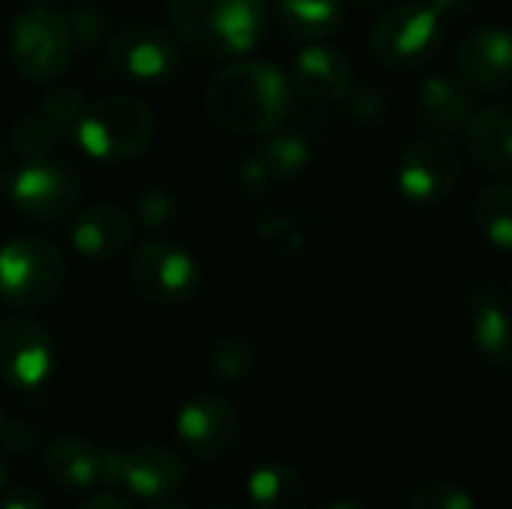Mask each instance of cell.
<instances>
[{
  "label": "cell",
  "instance_id": "7402d4cb",
  "mask_svg": "<svg viewBox=\"0 0 512 509\" xmlns=\"http://www.w3.org/2000/svg\"><path fill=\"white\" fill-rule=\"evenodd\" d=\"M276 24L294 42H327L345 24V0H276Z\"/></svg>",
  "mask_w": 512,
  "mask_h": 509
},
{
  "label": "cell",
  "instance_id": "cb8c5ba5",
  "mask_svg": "<svg viewBox=\"0 0 512 509\" xmlns=\"http://www.w3.org/2000/svg\"><path fill=\"white\" fill-rule=\"evenodd\" d=\"M480 234L501 252H512V180L486 186L474 201Z\"/></svg>",
  "mask_w": 512,
  "mask_h": 509
},
{
  "label": "cell",
  "instance_id": "f1b7e54d",
  "mask_svg": "<svg viewBox=\"0 0 512 509\" xmlns=\"http://www.w3.org/2000/svg\"><path fill=\"white\" fill-rule=\"evenodd\" d=\"M408 509H477L468 489L450 480H426L411 489Z\"/></svg>",
  "mask_w": 512,
  "mask_h": 509
},
{
  "label": "cell",
  "instance_id": "e0dca14e",
  "mask_svg": "<svg viewBox=\"0 0 512 509\" xmlns=\"http://www.w3.org/2000/svg\"><path fill=\"white\" fill-rule=\"evenodd\" d=\"M312 162V147L303 135L282 132L267 138L261 147H255L243 165H240V180L249 192L261 195L270 186H282L297 180Z\"/></svg>",
  "mask_w": 512,
  "mask_h": 509
},
{
  "label": "cell",
  "instance_id": "74e56055",
  "mask_svg": "<svg viewBox=\"0 0 512 509\" xmlns=\"http://www.w3.org/2000/svg\"><path fill=\"white\" fill-rule=\"evenodd\" d=\"M324 509H366V507H360V504H351V501H336V504H327Z\"/></svg>",
  "mask_w": 512,
  "mask_h": 509
},
{
  "label": "cell",
  "instance_id": "60d3db41",
  "mask_svg": "<svg viewBox=\"0 0 512 509\" xmlns=\"http://www.w3.org/2000/svg\"><path fill=\"white\" fill-rule=\"evenodd\" d=\"M510 303H512V279H510Z\"/></svg>",
  "mask_w": 512,
  "mask_h": 509
},
{
  "label": "cell",
  "instance_id": "8d00e7d4",
  "mask_svg": "<svg viewBox=\"0 0 512 509\" xmlns=\"http://www.w3.org/2000/svg\"><path fill=\"white\" fill-rule=\"evenodd\" d=\"M351 3H357V6H363V9H381V6H387L390 0H351Z\"/></svg>",
  "mask_w": 512,
  "mask_h": 509
},
{
  "label": "cell",
  "instance_id": "4fadbf2b",
  "mask_svg": "<svg viewBox=\"0 0 512 509\" xmlns=\"http://www.w3.org/2000/svg\"><path fill=\"white\" fill-rule=\"evenodd\" d=\"M240 432L237 408L216 393L192 396L177 414V438L201 462L225 459L237 447Z\"/></svg>",
  "mask_w": 512,
  "mask_h": 509
},
{
  "label": "cell",
  "instance_id": "e575fe53",
  "mask_svg": "<svg viewBox=\"0 0 512 509\" xmlns=\"http://www.w3.org/2000/svg\"><path fill=\"white\" fill-rule=\"evenodd\" d=\"M75 509H132L123 498H117V495H93V498H87V501H81Z\"/></svg>",
  "mask_w": 512,
  "mask_h": 509
},
{
  "label": "cell",
  "instance_id": "44dd1931",
  "mask_svg": "<svg viewBox=\"0 0 512 509\" xmlns=\"http://www.w3.org/2000/svg\"><path fill=\"white\" fill-rule=\"evenodd\" d=\"M45 474L66 492H90L105 486V450L81 435H60L45 447Z\"/></svg>",
  "mask_w": 512,
  "mask_h": 509
},
{
  "label": "cell",
  "instance_id": "8fae6325",
  "mask_svg": "<svg viewBox=\"0 0 512 509\" xmlns=\"http://www.w3.org/2000/svg\"><path fill=\"white\" fill-rule=\"evenodd\" d=\"M186 465L183 459L156 444L135 450H105V486H120L141 501H162L183 489Z\"/></svg>",
  "mask_w": 512,
  "mask_h": 509
},
{
  "label": "cell",
  "instance_id": "603a6c76",
  "mask_svg": "<svg viewBox=\"0 0 512 509\" xmlns=\"http://www.w3.org/2000/svg\"><path fill=\"white\" fill-rule=\"evenodd\" d=\"M249 501L255 509H309V489L288 465H261L249 477Z\"/></svg>",
  "mask_w": 512,
  "mask_h": 509
},
{
  "label": "cell",
  "instance_id": "f546056e",
  "mask_svg": "<svg viewBox=\"0 0 512 509\" xmlns=\"http://www.w3.org/2000/svg\"><path fill=\"white\" fill-rule=\"evenodd\" d=\"M66 18H69L75 45L81 51H93L102 42L105 27H108V12L102 6H96V3H78Z\"/></svg>",
  "mask_w": 512,
  "mask_h": 509
},
{
  "label": "cell",
  "instance_id": "8992f818",
  "mask_svg": "<svg viewBox=\"0 0 512 509\" xmlns=\"http://www.w3.org/2000/svg\"><path fill=\"white\" fill-rule=\"evenodd\" d=\"M444 48V18L429 3H399L387 9L369 36L372 57L390 72L429 66Z\"/></svg>",
  "mask_w": 512,
  "mask_h": 509
},
{
  "label": "cell",
  "instance_id": "b9f144b4",
  "mask_svg": "<svg viewBox=\"0 0 512 509\" xmlns=\"http://www.w3.org/2000/svg\"><path fill=\"white\" fill-rule=\"evenodd\" d=\"M222 509H231V507H222Z\"/></svg>",
  "mask_w": 512,
  "mask_h": 509
},
{
  "label": "cell",
  "instance_id": "ba28073f",
  "mask_svg": "<svg viewBox=\"0 0 512 509\" xmlns=\"http://www.w3.org/2000/svg\"><path fill=\"white\" fill-rule=\"evenodd\" d=\"M462 147L453 135L444 132H420L408 141L399 156L396 186L405 201L432 207L447 201L462 180Z\"/></svg>",
  "mask_w": 512,
  "mask_h": 509
},
{
  "label": "cell",
  "instance_id": "52a82bcc",
  "mask_svg": "<svg viewBox=\"0 0 512 509\" xmlns=\"http://www.w3.org/2000/svg\"><path fill=\"white\" fill-rule=\"evenodd\" d=\"M132 291L150 306H183L198 294V258L174 240H144L126 267Z\"/></svg>",
  "mask_w": 512,
  "mask_h": 509
},
{
  "label": "cell",
  "instance_id": "5b68a950",
  "mask_svg": "<svg viewBox=\"0 0 512 509\" xmlns=\"http://www.w3.org/2000/svg\"><path fill=\"white\" fill-rule=\"evenodd\" d=\"M156 132V117L147 102L135 96H105L87 105L75 144L99 162H132L138 159Z\"/></svg>",
  "mask_w": 512,
  "mask_h": 509
},
{
  "label": "cell",
  "instance_id": "ac0fdd59",
  "mask_svg": "<svg viewBox=\"0 0 512 509\" xmlns=\"http://www.w3.org/2000/svg\"><path fill=\"white\" fill-rule=\"evenodd\" d=\"M69 240L78 255L93 261H111L135 240V219L120 204H90L72 219Z\"/></svg>",
  "mask_w": 512,
  "mask_h": 509
},
{
  "label": "cell",
  "instance_id": "484cf974",
  "mask_svg": "<svg viewBox=\"0 0 512 509\" xmlns=\"http://www.w3.org/2000/svg\"><path fill=\"white\" fill-rule=\"evenodd\" d=\"M57 132L51 129V123L42 117V114H27V117H18L12 123V132H9V144H12V153L21 156L24 162H45L57 144Z\"/></svg>",
  "mask_w": 512,
  "mask_h": 509
},
{
  "label": "cell",
  "instance_id": "9a60e30c",
  "mask_svg": "<svg viewBox=\"0 0 512 509\" xmlns=\"http://www.w3.org/2000/svg\"><path fill=\"white\" fill-rule=\"evenodd\" d=\"M459 78L477 93H498L512 84V30L504 24L474 27L456 51Z\"/></svg>",
  "mask_w": 512,
  "mask_h": 509
},
{
  "label": "cell",
  "instance_id": "7a4b0ae2",
  "mask_svg": "<svg viewBox=\"0 0 512 509\" xmlns=\"http://www.w3.org/2000/svg\"><path fill=\"white\" fill-rule=\"evenodd\" d=\"M174 36L216 60L255 51L267 33V0H168Z\"/></svg>",
  "mask_w": 512,
  "mask_h": 509
},
{
  "label": "cell",
  "instance_id": "1f68e13d",
  "mask_svg": "<svg viewBox=\"0 0 512 509\" xmlns=\"http://www.w3.org/2000/svg\"><path fill=\"white\" fill-rule=\"evenodd\" d=\"M0 509H45V498L36 489L21 486V489H12V492H3Z\"/></svg>",
  "mask_w": 512,
  "mask_h": 509
},
{
  "label": "cell",
  "instance_id": "3957f363",
  "mask_svg": "<svg viewBox=\"0 0 512 509\" xmlns=\"http://www.w3.org/2000/svg\"><path fill=\"white\" fill-rule=\"evenodd\" d=\"M6 54L12 69L24 81L30 84L60 81L75 54V36L69 18L48 3L24 6L9 24Z\"/></svg>",
  "mask_w": 512,
  "mask_h": 509
},
{
  "label": "cell",
  "instance_id": "f35d334b",
  "mask_svg": "<svg viewBox=\"0 0 512 509\" xmlns=\"http://www.w3.org/2000/svg\"><path fill=\"white\" fill-rule=\"evenodd\" d=\"M3 492H6V465L0 462V498H3Z\"/></svg>",
  "mask_w": 512,
  "mask_h": 509
},
{
  "label": "cell",
  "instance_id": "ab89813d",
  "mask_svg": "<svg viewBox=\"0 0 512 509\" xmlns=\"http://www.w3.org/2000/svg\"><path fill=\"white\" fill-rule=\"evenodd\" d=\"M3 420H6V417H3V408H0V426H3Z\"/></svg>",
  "mask_w": 512,
  "mask_h": 509
},
{
  "label": "cell",
  "instance_id": "d6986e66",
  "mask_svg": "<svg viewBox=\"0 0 512 509\" xmlns=\"http://www.w3.org/2000/svg\"><path fill=\"white\" fill-rule=\"evenodd\" d=\"M477 105L474 90L459 75H429L417 96V126L423 132H444V135H462L471 123Z\"/></svg>",
  "mask_w": 512,
  "mask_h": 509
},
{
  "label": "cell",
  "instance_id": "4316f807",
  "mask_svg": "<svg viewBox=\"0 0 512 509\" xmlns=\"http://www.w3.org/2000/svg\"><path fill=\"white\" fill-rule=\"evenodd\" d=\"M84 111H87V102H84L81 90H75V87H51L39 108V114L51 123V129L57 132L60 141H75V129H78Z\"/></svg>",
  "mask_w": 512,
  "mask_h": 509
},
{
  "label": "cell",
  "instance_id": "2e32d148",
  "mask_svg": "<svg viewBox=\"0 0 512 509\" xmlns=\"http://www.w3.org/2000/svg\"><path fill=\"white\" fill-rule=\"evenodd\" d=\"M351 60L327 42H312L306 45L294 63H291V90L303 96L306 102L315 105H330L339 102L351 90Z\"/></svg>",
  "mask_w": 512,
  "mask_h": 509
},
{
  "label": "cell",
  "instance_id": "7c38bea8",
  "mask_svg": "<svg viewBox=\"0 0 512 509\" xmlns=\"http://www.w3.org/2000/svg\"><path fill=\"white\" fill-rule=\"evenodd\" d=\"M54 339L33 318H6L0 324V381L12 390H39L54 372Z\"/></svg>",
  "mask_w": 512,
  "mask_h": 509
},
{
  "label": "cell",
  "instance_id": "d4e9b609",
  "mask_svg": "<svg viewBox=\"0 0 512 509\" xmlns=\"http://www.w3.org/2000/svg\"><path fill=\"white\" fill-rule=\"evenodd\" d=\"M258 366V351L249 339L243 336H228L219 339L207 351V375L219 384H240L246 381Z\"/></svg>",
  "mask_w": 512,
  "mask_h": 509
},
{
  "label": "cell",
  "instance_id": "277c9868",
  "mask_svg": "<svg viewBox=\"0 0 512 509\" xmlns=\"http://www.w3.org/2000/svg\"><path fill=\"white\" fill-rule=\"evenodd\" d=\"M66 255L45 237L21 234L0 246V300L18 312L51 306L66 288Z\"/></svg>",
  "mask_w": 512,
  "mask_h": 509
},
{
  "label": "cell",
  "instance_id": "d6a6232c",
  "mask_svg": "<svg viewBox=\"0 0 512 509\" xmlns=\"http://www.w3.org/2000/svg\"><path fill=\"white\" fill-rule=\"evenodd\" d=\"M441 18H462L468 12H474L477 0H426Z\"/></svg>",
  "mask_w": 512,
  "mask_h": 509
},
{
  "label": "cell",
  "instance_id": "9c48e42d",
  "mask_svg": "<svg viewBox=\"0 0 512 509\" xmlns=\"http://www.w3.org/2000/svg\"><path fill=\"white\" fill-rule=\"evenodd\" d=\"M183 42L174 30L144 21L123 27L102 51V75L126 81H162L180 69Z\"/></svg>",
  "mask_w": 512,
  "mask_h": 509
},
{
  "label": "cell",
  "instance_id": "30bf717a",
  "mask_svg": "<svg viewBox=\"0 0 512 509\" xmlns=\"http://www.w3.org/2000/svg\"><path fill=\"white\" fill-rule=\"evenodd\" d=\"M81 192H84V183L72 165L45 159V162H27L15 174L9 198H12V207L24 219L48 225V222L66 219L78 207Z\"/></svg>",
  "mask_w": 512,
  "mask_h": 509
},
{
  "label": "cell",
  "instance_id": "836d02e7",
  "mask_svg": "<svg viewBox=\"0 0 512 509\" xmlns=\"http://www.w3.org/2000/svg\"><path fill=\"white\" fill-rule=\"evenodd\" d=\"M15 159H12V150H6L0 144V195H9L12 183H15Z\"/></svg>",
  "mask_w": 512,
  "mask_h": 509
},
{
  "label": "cell",
  "instance_id": "83f0119b",
  "mask_svg": "<svg viewBox=\"0 0 512 509\" xmlns=\"http://www.w3.org/2000/svg\"><path fill=\"white\" fill-rule=\"evenodd\" d=\"M135 219L153 231L171 228L180 219V198L174 189H168L165 183H153L147 189H141L138 204H135Z\"/></svg>",
  "mask_w": 512,
  "mask_h": 509
},
{
  "label": "cell",
  "instance_id": "6da1fadb",
  "mask_svg": "<svg viewBox=\"0 0 512 509\" xmlns=\"http://www.w3.org/2000/svg\"><path fill=\"white\" fill-rule=\"evenodd\" d=\"M291 81L267 60H237L225 66L204 93L210 123L228 135L276 132L291 108Z\"/></svg>",
  "mask_w": 512,
  "mask_h": 509
},
{
  "label": "cell",
  "instance_id": "ffe728a7",
  "mask_svg": "<svg viewBox=\"0 0 512 509\" xmlns=\"http://www.w3.org/2000/svg\"><path fill=\"white\" fill-rule=\"evenodd\" d=\"M465 150L477 168L495 177L512 174V102L477 108L462 132Z\"/></svg>",
  "mask_w": 512,
  "mask_h": 509
},
{
  "label": "cell",
  "instance_id": "d590c367",
  "mask_svg": "<svg viewBox=\"0 0 512 509\" xmlns=\"http://www.w3.org/2000/svg\"><path fill=\"white\" fill-rule=\"evenodd\" d=\"M150 509H195L192 504H186L183 498H177V495H171V498H162V501H153V507Z\"/></svg>",
  "mask_w": 512,
  "mask_h": 509
},
{
  "label": "cell",
  "instance_id": "5bb4252c",
  "mask_svg": "<svg viewBox=\"0 0 512 509\" xmlns=\"http://www.w3.org/2000/svg\"><path fill=\"white\" fill-rule=\"evenodd\" d=\"M468 333L477 354L501 369H512V303L510 294L492 282L480 279L465 294Z\"/></svg>",
  "mask_w": 512,
  "mask_h": 509
},
{
  "label": "cell",
  "instance_id": "4dcf8cb0",
  "mask_svg": "<svg viewBox=\"0 0 512 509\" xmlns=\"http://www.w3.org/2000/svg\"><path fill=\"white\" fill-rule=\"evenodd\" d=\"M0 444L9 453H18V456L33 453L39 447V429L30 420H21V417L3 420V426H0Z\"/></svg>",
  "mask_w": 512,
  "mask_h": 509
}]
</instances>
